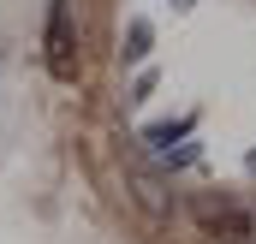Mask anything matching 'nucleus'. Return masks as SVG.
<instances>
[{"label": "nucleus", "mask_w": 256, "mask_h": 244, "mask_svg": "<svg viewBox=\"0 0 256 244\" xmlns=\"http://www.w3.org/2000/svg\"><path fill=\"white\" fill-rule=\"evenodd\" d=\"M149 42H155L149 18H131V36H126V60H143V54H149Z\"/></svg>", "instance_id": "f257e3e1"}, {"label": "nucleus", "mask_w": 256, "mask_h": 244, "mask_svg": "<svg viewBox=\"0 0 256 244\" xmlns=\"http://www.w3.org/2000/svg\"><path fill=\"white\" fill-rule=\"evenodd\" d=\"M191 131V120H179V125H149V143L155 149H173V137H185Z\"/></svg>", "instance_id": "f03ea898"}, {"label": "nucleus", "mask_w": 256, "mask_h": 244, "mask_svg": "<svg viewBox=\"0 0 256 244\" xmlns=\"http://www.w3.org/2000/svg\"><path fill=\"white\" fill-rule=\"evenodd\" d=\"M244 167H250V173H256V149H250V155H244Z\"/></svg>", "instance_id": "7ed1b4c3"}, {"label": "nucleus", "mask_w": 256, "mask_h": 244, "mask_svg": "<svg viewBox=\"0 0 256 244\" xmlns=\"http://www.w3.org/2000/svg\"><path fill=\"white\" fill-rule=\"evenodd\" d=\"M173 6H191V0H173Z\"/></svg>", "instance_id": "20e7f679"}]
</instances>
